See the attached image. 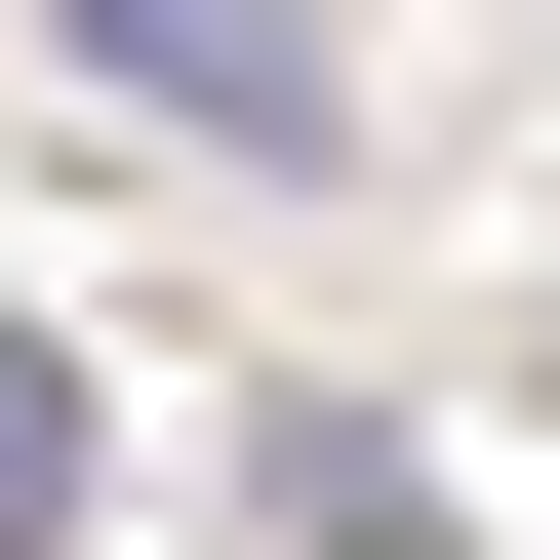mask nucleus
I'll use <instances>...</instances> for the list:
<instances>
[{
    "mask_svg": "<svg viewBox=\"0 0 560 560\" xmlns=\"http://www.w3.org/2000/svg\"><path fill=\"white\" fill-rule=\"evenodd\" d=\"M0 560H81V361L0 320Z\"/></svg>",
    "mask_w": 560,
    "mask_h": 560,
    "instance_id": "obj_2",
    "label": "nucleus"
},
{
    "mask_svg": "<svg viewBox=\"0 0 560 560\" xmlns=\"http://www.w3.org/2000/svg\"><path fill=\"white\" fill-rule=\"evenodd\" d=\"M81 81L161 120V161H320V120H361V81H320V0H81Z\"/></svg>",
    "mask_w": 560,
    "mask_h": 560,
    "instance_id": "obj_1",
    "label": "nucleus"
}]
</instances>
